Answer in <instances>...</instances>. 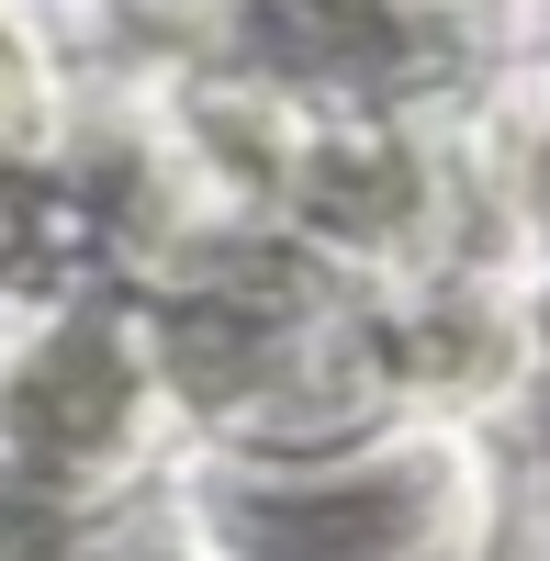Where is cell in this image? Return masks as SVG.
I'll list each match as a JSON object with an SVG mask.
<instances>
[{
    "mask_svg": "<svg viewBox=\"0 0 550 561\" xmlns=\"http://www.w3.org/2000/svg\"><path fill=\"white\" fill-rule=\"evenodd\" d=\"M203 561H506V472L483 427H371L337 449H192Z\"/></svg>",
    "mask_w": 550,
    "mask_h": 561,
    "instance_id": "1",
    "label": "cell"
},
{
    "mask_svg": "<svg viewBox=\"0 0 550 561\" xmlns=\"http://www.w3.org/2000/svg\"><path fill=\"white\" fill-rule=\"evenodd\" d=\"M180 460L192 427L124 293L0 314V494H113Z\"/></svg>",
    "mask_w": 550,
    "mask_h": 561,
    "instance_id": "2",
    "label": "cell"
},
{
    "mask_svg": "<svg viewBox=\"0 0 550 561\" xmlns=\"http://www.w3.org/2000/svg\"><path fill=\"white\" fill-rule=\"evenodd\" d=\"M528 0H237V57L303 102L483 113Z\"/></svg>",
    "mask_w": 550,
    "mask_h": 561,
    "instance_id": "3",
    "label": "cell"
},
{
    "mask_svg": "<svg viewBox=\"0 0 550 561\" xmlns=\"http://www.w3.org/2000/svg\"><path fill=\"white\" fill-rule=\"evenodd\" d=\"M0 561H203L192 472L113 494H0Z\"/></svg>",
    "mask_w": 550,
    "mask_h": 561,
    "instance_id": "4",
    "label": "cell"
},
{
    "mask_svg": "<svg viewBox=\"0 0 550 561\" xmlns=\"http://www.w3.org/2000/svg\"><path fill=\"white\" fill-rule=\"evenodd\" d=\"M494 169H506V214H517V237L528 259L550 270V0H528V23H517V57L506 79H494Z\"/></svg>",
    "mask_w": 550,
    "mask_h": 561,
    "instance_id": "5",
    "label": "cell"
},
{
    "mask_svg": "<svg viewBox=\"0 0 550 561\" xmlns=\"http://www.w3.org/2000/svg\"><path fill=\"white\" fill-rule=\"evenodd\" d=\"M57 124H68L57 23H45V0H0V169H23Z\"/></svg>",
    "mask_w": 550,
    "mask_h": 561,
    "instance_id": "6",
    "label": "cell"
},
{
    "mask_svg": "<svg viewBox=\"0 0 550 561\" xmlns=\"http://www.w3.org/2000/svg\"><path fill=\"white\" fill-rule=\"evenodd\" d=\"M517 561H550V483H539V517H528V539H517Z\"/></svg>",
    "mask_w": 550,
    "mask_h": 561,
    "instance_id": "7",
    "label": "cell"
}]
</instances>
